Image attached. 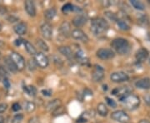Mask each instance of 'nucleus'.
I'll return each mask as SVG.
<instances>
[{
	"label": "nucleus",
	"mask_w": 150,
	"mask_h": 123,
	"mask_svg": "<svg viewBox=\"0 0 150 123\" xmlns=\"http://www.w3.org/2000/svg\"><path fill=\"white\" fill-rule=\"evenodd\" d=\"M117 24H118V27L121 29V30H123V31H127V30H129V26L128 25V23L126 22L123 21V20H118L117 21Z\"/></svg>",
	"instance_id": "obj_30"
},
{
	"label": "nucleus",
	"mask_w": 150,
	"mask_h": 123,
	"mask_svg": "<svg viewBox=\"0 0 150 123\" xmlns=\"http://www.w3.org/2000/svg\"><path fill=\"white\" fill-rule=\"evenodd\" d=\"M23 39H21V38H18V39H16L15 40V42H14V43H15V45L16 46H20L22 43H23Z\"/></svg>",
	"instance_id": "obj_46"
},
{
	"label": "nucleus",
	"mask_w": 150,
	"mask_h": 123,
	"mask_svg": "<svg viewBox=\"0 0 150 123\" xmlns=\"http://www.w3.org/2000/svg\"><path fill=\"white\" fill-rule=\"evenodd\" d=\"M2 30V25H1V23H0V31Z\"/></svg>",
	"instance_id": "obj_52"
},
{
	"label": "nucleus",
	"mask_w": 150,
	"mask_h": 123,
	"mask_svg": "<svg viewBox=\"0 0 150 123\" xmlns=\"http://www.w3.org/2000/svg\"><path fill=\"white\" fill-rule=\"evenodd\" d=\"M3 84L4 86V87L7 88V89H8L10 87V82L8 79V77H4L3 79Z\"/></svg>",
	"instance_id": "obj_40"
},
{
	"label": "nucleus",
	"mask_w": 150,
	"mask_h": 123,
	"mask_svg": "<svg viewBox=\"0 0 150 123\" xmlns=\"http://www.w3.org/2000/svg\"><path fill=\"white\" fill-rule=\"evenodd\" d=\"M129 92H130V89L129 86H119L112 90V94L114 96H118L121 99L122 97L129 94Z\"/></svg>",
	"instance_id": "obj_14"
},
{
	"label": "nucleus",
	"mask_w": 150,
	"mask_h": 123,
	"mask_svg": "<svg viewBox=\"0 0 150 123\" xmlns=\"http://www.w3.org/2000/svg\"><path fill=\"white\" fill-rule=\"evenodd\" d=\"M12 109H13V112H18V111L21 109V107H20L19 103L15 102V103H13V106H12Z\"/></svg>",
	"instance_id": "obj_41"
},
{
	"label": "nucleus",
	"mask_w": 150,
	"mask_h": 123,
	"mask_svg": "<svg viewBox=\"0 0 150 123\" xmlns=\"http://www.w3.org/2000/svg\"><path fill=\"white\" fill-rule=\"evenodd\" d=\"M59 32L64 38H69L71 35V25L69 22H63L59 27Z\"/></svg>",
	"instance_id": "obj_12"
},
{
	"label": "nucleus",
	"mask_w": 150,
	"mask_h": 123,
	"mask_svg": "<svg viewBox=\"0 0 150 123\" xmlns=\"http://www.w3.org/2000/svg\"><path fill=\"white\" fill-rule=\"evenodd\" d=\"M110 79L113 82L119 83V82H123L129 81V77L126 72H112V74H111Z\"/></svg>",
	"instance_id": "obj_9"
},
{
	"label": "nucleus",
	"mask_w": 150,
	"mask_h": 123,
	"mask_svg": "<svg viewBox=\"0 0 150 123\" xmlns=\"http://www.w3.org/2000/svg\"><path fill=\"white\" fill-rule=\"evenodd\" d=\"M24 109L28 113H32L33 112L35 111L36 109V105L33 102H30V101H28L24 103Z\"/></svg>",
	"instance_id": "obj_27"
},
{
	"label": "nucleus",
	"mask_w": 150,
	"mask_h": 123,
	"mask_svg": "<svg viewBox=\"0 0 150 123\" xmlns=\"http://www.w3.org/2000/svg\"><path fill=\"white\" fill-rule=\"evenodd\" d=\"M40 31L43 37L47 40H50L53 37V27L48 22H44L40 27Z\"/></svg>",
	"instance_id": "obj_11"
},
{
	"label": "nucleus",
	"mask_w": 150,
	"mask_h": 123,
	"mask_svg": "<svg viewBox=\"0 0 150 123\" xmlns=\"http://www.w3.org/2000/svg\"><path fill=\"white\" fill-rule=\"evenodd\" d=\"M120 100L123 103V105L131 111L138 108L140 104V100L139 96L133 95V94H128L125 96L122 97Z\"/></svg>",
	"instance_id": "obj_3"
},
{
	"label": "nucleus",
	"mask_w": 150,
	"mask_h": 123,
	"mask_svg": "<svg viewBox=\"0 0 150 123\" xmlns=\"http://www.w3.org/2000/svg\"><path fill=\"white\" fill-rule=\"evenodd\" d=\"M111 118L112 120L120 123H126L130 120V117L122 110H118V111H116V112H113L111 114Z\"/></svg>",
	"instance_id": "obj_6"
},
{
	"label": "nucleus",
	"mask_w": 150,
	"mask_h": 123,
	"mask_svg": "<svg viewBox=\"0 0 150 123\" xmlns=\"http://www.w3.org/2000/svg\"><path fill=\"white\" fill-rule=\"evenodd\" d=\"M10 58L12 59V61L13 62V63L16 66L18 71H23L25 68L26 63H25V60L21 54L16 53V52H13L10 54Z\"/></svg>",
	"instance_id": "obj_4"
},
{
	"label": "nucleus",
	"mask_w": 150,
	"mask_h": 123,
	"mask_svg": "<svg viewBox=\"0 0 150 123\" xmlns=\"http://www.w3.org/2000/svg\"><path fill=\"white\" fill-rule=\"evenodd\" d=\"M105 100H106V102H107V103L108 104V106H109V107H111L112 108H115V107H117V103H116V102H115L113 99L110 98V97H108V96H106V97H105Z\"/></svg>",
	"instance_id": "obj_35"
},
{
	"label": "nucleus",
	"mask_w": 150,
	"mask_h": 123,
	"mask_svg": "<svg viewBox=\"0 0 150 123\" xmlns=\"http://www.w3.org/2000/svg\"><path fill=\"white\" fill-rule=\"evenodd\" d=\"M63 113H64V108L60 107L57 110H55L54 112H52V114H53V116H58V115H62Z\"/></svg>",
	"instance_id": "obj_38"
},
{
	"label": "nucleus",
	"mask_w": 150,
	"mask_h": 123,
	"mask_svg": "<svg viewBox=\"0 0 150 123\" xmlns=\"http://www.w3.org/2000/svg\"><path fill=\"white\" fill-rule=\"evenodd\" d=\"M130 4L134 7L135 9L138 10H144L145 8L144 4L141 2V1H138V0H131Z\"/></svg>",
	"instance_id": "obj_29"
},
{
	"label": "nucleus",
	"mask_w": 150,
	"mask_h": 123,
	"mask_svg": "<svg viewBox=\"0 0 150 123\" xmlns=\"http://www.w3.org/2000/svg\"><path fill=\"white\" fill-rule=\"evenodd\" d=\"M88 122V119L85 117H83V116H81L80 118H79L77 120V123H86Z\"/></svg>",
	"instance_id": "obj_44"
},
{
	"label": "nucleus",
	"mask_w": 150,
	"mask_h": 123,
	"mask_svg": "<svg viewBox=\"0 0 150 123\" xmlns=\"http://www.w3.org/2000/svg\"><path fill=\"white\" fill-rule=\"evenodd\" d=\"M104 77V69L99 65H94V70L92 72V78L96 82H99Z\"/></svg>",
	"instance_id": "obj_10"
},
{
	"label": "nucleus",
	"mask_w": 150,
	"mask_h": 123,
	"mask_svg": "<svg viewBox=\"0 0 150 123\" xmlns=\"http://www.w3.org/2000/svg\"><path fill=\"white\" fill-rule=\"evenodd\" d=\"M36 67H37V64H36V63H35L34 60L29 59V60L28 61V69L30 70V71H34V70H36Z\"/></svg>",
	"instance_id": "obj_34"
},
{
	"label": "nucleus",
	"mask_w": 150,
	"mask_h": 123,
	"mask_svg": "<svg viewBox=\"0 0 150 123\" xmlns=\"http://www.w3.org/2000/svg\"><path fill=\"white\" fill-rule=\"evenodd\" d=\"M23 45H24V48H25V49H26V51H27L28 54H30L32 56H34L38 53L36 48H34V46L33 45L32 43H29L27 40H24L23 41Z\"/></svg>",
	"instance_id": "obj_22"
},
{
	"label": "nucleus",
	"mask_w": 150,
	"mask_h": 123,
	"mask_svg": "<svg viewBox=\"0 0 150 123\" xmlns=\"http://www.w3.org/2000/svg\"><path fill=\"white\" fill-rule=\"evenodd\" d=\"M18 20V18H14L13 16H10V18H8V21L10 22H16Z\"/></svg>",
	"instance_id": "obj_48"
},
{
	"label": "nucleus",
	"mask_w": 150,
	"mask_h": 123,
	"mask_svg": "<svg viewBox=\"0 0 150 123\" xmlns=\"http://www.w3.org/2000/svg\"><path fill=\"white\" fill-rule=\"evenodd\" d=\"M0 59H1V53H0Z\"/></svg>",
	"instance_id": "obj_53"
},
{
	"label": "nucleus",
	"mask_w": 150,
	"mask_h": 123,
	"mask_svg": "<svg viewBox=\"0 0 150 123\" xmlns=\"http://www.w3.org/2000/svg\"><path fill=\"white\" fill-rule=\"evenodd\" d=\"M8 108V104L7 103H1L0 104V114L4 113Z\"/></svg>",
	"instance_id": "obj_42"
},
{
	"label": "nucleus",
	"mask_w": 150,
	"mask_h": 123,
	"mask_svg": "<svg viewBox=\"0 0 150 123\" xmlns=\"http://www.w3.org/2000/svg\"><path fill=\"white\" fill-rule=\"evenodd\" d=\"M97 57L102 60L112 59L115 56L114 51L111 48H100L97 51Z\"/></svg>",
	"instance_id": "obj_5"
},
{
	"label": "nucleus",
	"mask_w": 150,
	"mask_h": 123,
	"mask_svg": "<svg viewBox=\"0 0 150 123\" xmlns=\"http://www.w3.org/2000/svg\"><path fill=\"white\" fill-rule=\"evenodd\" d=\"M72 22H73V25L76 27H83V25H85L86 22H87V17L85 15H83V14L77 15V16L74 18Z\"/></svg>",
	"instance_id": "obj_16"
},
{
	"label": "nucleus",
	"mask_w": 150,
	"mask_h": 123,
	"mask_svg": "<svg viewBox=\"0 0 150 123\" xmlns=\"http://www.w3.org/2000/svg\"><path fill=\"white\" fill-rule=\"evenodd\" d=\"M139 123H150V122L148 120H141Z\"/></svg>",
	"instance_id": "obj_50"
},
{
	"label": "nucleus",
	"mask_w": 150,
	"mask_h": 123,
	"mask_svg": "<svg viewBox=\"0 0 150 123\" xmlns=\"http://www.w3.org/2000/svg\"><path fill=\"white\" fill-rule=\"evenodd\" d=\"M57 14V10L54 8H50L44 12V17L48 20H52L54 19V17Z\"/></svg>",
	"instance_id": "obj_25"
},
{
	"label": "nucleus",
	"mask_w": 150,
	"mask_h": 123,
	"mask_svg": "<svg viewBox=\"0 0 150 123\" xmlns=\"http://www.w3.org/2000/svg\"><path fill=\"white\" fill-rule=\"evenodd\" d=\"M109 27L108 22L102 18H96L91 21V31L94 35H100Z\"/></svg>",
	"instance_id": "obj_2"
},
{
	"label": "nucleus",
	"mask_w": 150,
	"mask_h": 123,
	"mask_svg": "<svg viewBox=\"0 0 150 123\" xmlns=\"http://www.w3.org/2000/svg\"><path fill=\"white\" fill-rule=\"evenodd\" d=\"M13 29H14V32H16L18 35H24L27 32L28 30L27 24L23 22H20L17 23L13 27Z\"/></svg>",
	"instance_id": "obj_17"
},
{
	"label": "nucleus",
	"mask_w": 150,
	"mask_h": 123,
	"mask_svg": "<svg viewBox=\"0 0 150 123\" xmlns=\"http://www.w3.org/2000/svg\"><path fill=\"white\" fill-rule=\"evenodd\" d=\"M111 47L113 48L119 55L128 54L131 49V46L129 42L123 38H118L113 39L111 43Z\"/></svg>",
	"instance_id": "obj_1"
},
{
	"label": "nucleus",
	"mask_w": 150,
	"mask_h": 123,
	"mask_svg": "<svg viewBox=\"0 0 150 123\" xmlns=\"http://www.w3.org/2000/svg\"><path fill=\"white\" fill-rule=\"evenodd\" d=\"M59 52L63 56H64L66 58L73 59V58H74L73 51L69 46H61V47H59Z\"/></svg>",
	"instance_id": "obj_18"
},
{
	"label": "nucleus",
	"mask_w": 150,
	"mask_h": 123,
	"mask_svg": "<svg viewBox=\"0 0 150 123\" xmlns=\"http://www.w3.org/2000/svg\"><path fill=\"white\" fill-rule=\"evenodd\" d=\"M148 57H149V52L145 48H140L136 53V59L140 63H143L145 60H147Z\"/></svg>",
	"instance_id": "obj_20"
},
{
	"label": "nucleus",
	"mask_w": 150,
	"mask_h": 123,
	"mask_svg": "<svg viewBox=\"0 0 150 123\" xmlns=\"http://www.w3.org/2000/svg\"><path fill=\"white\" fill-rule=\"evenodd\" d=\"M97 111L98 113L101 116V117H107L108 113V109L106 107V105L104 103H98L97 106Z\"/></svg>",
	"instance_id": "obj_23"
},
{
	"label": "nucleus",
	"mask_w": 150,
	"mask_h": 123,
	"mask_svg": "<svg viewBox=\"0 0 150 123\" xmlns=\"http://www.w3.org/2000/svg\"><path fill=\"white\" fill-rule=\"evenodd\" d=\"M24 8L27 12V13L30 17H35L37 11H36V7L34 5V3L31 0H27L24 3Z\"/></svg>",
	"instance_id": "obj_13"
},
{
	"label": "nucleus",
	"mask_w": 150,
	"mask_h": 123,
	"mask_svg": "<svg viewBox=\"0 0 150 123\" xmlns=\"http://www.w3.org/2000/svg\"><path fill=\"white\" fill-rule=\"evenodd\" d=\"M144 101L145 102L149 105V106H150V94H147L146 96H144Z\"/></svg>",
	"instance_id": "obj_45"
},
{
	"label": "nucleus",
	"mask_w": 150,
	"mask_h": 123,
	"mask_svg": "<svg viewBox=\"0 0 150 123\" xmlns=\"http://www.w3.org/2000/svg\"><path fill=\"white\" fill-rule=\"evenodd\" d=\"M84 95H88V96H92L93 95V91H91L89 89H85L84 90Z\"/></svg>",
	"instance_id": "obj_47"
},
{
	"label": "nucleus",
	"mask_w": 150,
	"mask_h": 123,
	"mask_svg": "<svg viewBox=\"0 0 150 123\" xmlns=\"http://www.w3.org/2000/svg\"><path fill=\"white\" fill-rule=\"evenodd\" d=\"M41 92H42L43 96H50L52 95V91L49 90V89H43V90L41 91Z\"/></svg>",
	"instance_id": "obj_43"
},
{
	"label": "nucleus",
	"mask_w": 150,
	"mask_h": 123,
	"mask_svg": "<svg viewBox=\"0 0 150 123\" xmlns=\"http://www.w3.org/2000/svg\"><path fill=\"white\" fill-rule=\"evenodd\" d=\"M23 120V114H16L11 121V123H21Z\"/></svg>",
	"instance_id": "obj_32"
},
{
	"label": "nucleus",
	"mask_w": 150,
	"mask_h": 123,
	"mask_svg": "<svg viewBox=\"0 0 150 123\" xmlns=\"http://www.w3.org/2000/svg\"><path fill=\"white\" fill-rule=\"evenodd\" d=\"M135 86L136 87L139 88V89H149L150 88V79L148 77H144L139 79L135 82Z\"/></svg>",
	"instance_id": "obj_19"
},
{
	"label": "nucleus",
	"mask_w": 150,
	"mask_h": 123,
	"mask_svg": "<svg viewBox=\"0 0 150 123\" xmlns=\"http://www.w3.org/2000/svg\"><path fill=\"white\" fill-rule=\"evenodd\" d=\"M54 63L57 66H62L64 63L63 60L60 58L59 56H54Z\"/></svg>",
	"instance_id": "obj_37"
},
{
	"label": "nucleus",
	"mask_w": 150,
	"mask_h": 123,
	"mask_svg": "<svg viewBox=\"0 0 150 123\" xmlns=\"http://www.w3.org/2000/svg\"><path fill=\"white\" fill-rule=\"evenodd\" d=\"M75 58L82 64H86V63H88V58H86L85 53L83 50H78L75 53Z\"/></svg>",
	"instance_id": "obj_24"
},
{
	"label": "nucleus",
	"mask_w": 150,
	"mask_h": 123,
	"mask_svg": "<svg viewBox=\"0 0 150 123\" xmlns=\"http://www.w3.org/2000/svg\"><path fill=\"white\" fill-rule=\"evenodd\" d=\"M36 43H37L38 47L40 48L41 50H43V52H48L49 48H48V44L45 43L43 39H41V38H38L37 40H36Z\"/></svg>",
	"instance_id": "obj_28"
},
{
	"label": "nucleus",
	"mask_w": 150,
	"mask_h": 123,
	"mask_svg": "<svg viewBox=\"0 0 150 123\" xmlns=\"http://www.w3.org/2000/svg\"><path fill=\"white\" fill-rule=\"evenodd\" d=\"M74 6L73 5V4H66L62 8V12L64 13H69L71 11H74Z\"/></svg>",
	"instance_id": "obj_31"
},
{
	"label": "nucleus",
	"mask_w": 150,
	"mask_h": 123,
	"mask_svg": "<svg viewBox=\"0 0 150 123\" xmlns=\"http://www.w3.org/2000/svg\"><path fill=\"white\" fill-rule=\"evenodd\" d=\"M23 91H25L28 96H33V97L36 96V95H37V89L33 86L30 85L23 86Z\"/></svg>",
	"instance_id": "obj_26"
},
{
	"label": "nucleus",
	"mask_w": 150,
	"mask_h": 123,
	"mask_svg": "<svg viewBox=\"0 0 150 123\" xmlns=\"http://www.w3.org/2000/svg\"><path fill=\"white\" fill-rule=\"evenodd\" d=\"M4 62V64H5L6 67L9 70L10 72H13V73H15V72H18L16 66L13 63V62L12 61V59L10 58V57H5Z\"/></svg>",
	"instance_id": "obj_21"
},
{
	"label": "nucleus",
	"mask_w": 150,
	"mask_h": 123,
	"mask_svg": "<svg viewBox=\"0 0 150 123\" xmlns=\"http://www.w3.org/2000/svg\"><path fill=\"white\" fill-rule=\"evenodd\" d=\"M4 46V43L3 41L0 40V48H3Z\"/></svg>",
	"instance_id": "obj_51"
},
{
	"label": "nucleus",
	"mask_w": 150,
	"mask_h": 123,
	"mask_svg": "<svg viewBox=\"0 0 150 123\" xmlns=\"http://www.w3.org/2000/svg\"><path fill=\"white\" fill-rule=\"evenodd\" d=\"M34 61L37 66L41 68H46L49 65V60L48 57L43 53H37L34 55Z\"/></svg>",
	"instance_id": "obj_7"
},
{
	"label": "nucleus",
	"mask_w": 150,
	"mask_h": 123,
	"mask_svg": "<svg viewBox=\"0 0 150 123\" xmlns=\"http://www.w3.org/2000/svg\"><path fill=\"white\" fill-rule=\"evenodd\" d=\"M5 122V119L4 117L2 116V115H0V123H4Z\"/></svg>",
	"instance_id": "obj_49"
},
{
	"label": "nucleus",
	"mask_w": 150,
	"mask_h": 123,
	"mask_svg": "<svg viewBox=\"0 0 150 123\" xmlns=\"http://www.w3.org/2000/svg\"><path fill=\"white\" fill-rule=\"evenodd\" d=\"M28 123H41V121L38 117H32L31 118H29Z\"/></svg>",
	"instance_id": "obj_39"
},
{
	"label": "nucleus",
	"mask_w": 150,
	"mask_h": 123,
	"mask_svg": "<svg viewBox=\"0 0 150 123\" xmlns=\"http://www.w3.org/2000/svg\"><path fill=\"white\" fill-rule=\"evenodd\" d=\"M71 36H72V38H74L75 40L80 41V42H83V43H87L89 40L88 35L83 30H81L79 28L74 29L71 32Z\"/></svg>",
	"instance_id": "obj_8"
},
{
	"label": "nucleus",
	"mask_w": 150,
	"mask_h": 123,
	"mask_svg": "<svg viewBox=\"0 0 150 123\" xmlns=\"http://www.w3.org/2000/svg\"><path fill=\"white\" fill-rule=\"evenodd\" d=\"M104 14H105V16L107 17L108 19H110L111 21H113V22L118 21V19H117V16H116L113 13H112V12L107 11V12H105V13H104Z\"/></svg>",
	"instance_id": "obj_33"
},
{
	"label": "nucleus",
	"mask_w": 150,
	"mask_h": 123,
	"mask_svg": "<svg viewBox=\"0 0 150 123\" xmlns=\"http://www.w3.org/2000/svg\"><path fill=\"white\" fill-rule=\"evenodd\" d=\"M62 105V102L60 99H54L52 101L48 102V104L46 105V111L49 112H54L55 110H57L59 107H61Z\"/></svg>",
	"instance_id": "obj_15"
},
{
	"label": "nucleus",
	"mask_w": 150,
	"mask_h": 123,
	"mask_svg": "<svg viewBox=\"0 0 150 123\" xmlns=\"http://www.w3.org/2000/svg\"><path fill=\"white\" fill-rule=\"evenodd\" d=\"M8 72L5 67L3 66H0V77L4 79V77H8Z\"/></svg>",
	"instance_id": "obj_36"
}]
</instances>
